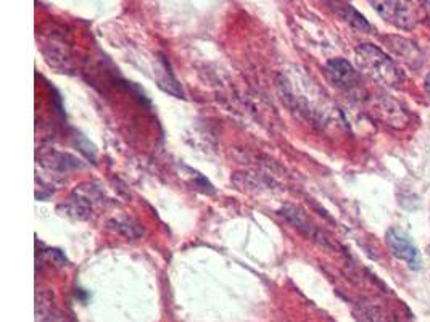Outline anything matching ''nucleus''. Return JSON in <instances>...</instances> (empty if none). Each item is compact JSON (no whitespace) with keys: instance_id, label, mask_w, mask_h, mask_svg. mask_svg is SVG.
I'll use <instances>...</instances> for the list:
<instances>
[{"instance_id":"4","label":"nucleus","mask_w":430,"mask_h":322,"mask_svg":"<svg viewBox=\"0 0 430 322\" xmlns=\"http://www.w3.org/2000/svg\"><path fill=\"white\" fill-rule=\"evenodd\" d=\"M325 75H328L329 81L332 82L337 89L346 93H356L361 89V79L358 71L344 59H334L328 61V65H325Z\"/></svg>"},{"instance_id":"6","label":"nucleus","mask_w":430,"mask_h":322,"mask_svg":"<svg viewBox=\"0 0 430 322\" xmlns=\"http://www.w3.org/2000/svg\"><path fill=\"white\" fill-rule=\"evenodd\" d=\"M426 89H427L429 95H430V75L426 77Z\"/></svg>"},{"instance_id":"1","label":"nucleus","mask_w":430,"mask_h":322,"mask_svg":"<svg viewBox=\"0 0 430 322\" xmlns=\"http://www.w3.org/2000/svg\"><path fill=\"white\" fill-rule=\"evenodd\" d=\"M356 63L360 70L383 86L397 87L403 82V75L397 68L390 56L383 54L372 44H361L356 49Z\"/></svg>"},{"instance_id":"5","label":"nucleus","mask_w":430,"mask_h":322,"mask_svg":"<svg viewBox=\"0 0 430 322\" xmlns=\"http://www.w3.org/2000/svg\"><path fill=\"white\" fill-rule=\"evenodd\" d=\"M116 226H118L116 229L120 231L121 233H124V236H126V237L134 238V237H139L142 233V229L137 224L136 226H131V221H124V222L116 221Z\"/></svg>"},{"instance_id":"2","label":"nucleus","mask_w":430,"mask_h":322,"mask_svg":"<svg viewBox=\"0 0 430 322\" xmlns=\"http://www.w3.org/2000/svg\"><path fill=\"white\" fill-rule=\"evenodd\" d=\"M387 23L400 29H413L419 22L416 0H367Z\"/></svg>"},{"instance_id":"3","label":"nucleus","mask_w":430,"mask_h":322,"mask_svg":"<svg viewBox=\"0 0 430 322\" xmlns=\"http://www.w3.org/2000/svg\"><path fill=\"white\" fill-rule=\"evenodd\" d=\"M387 245L393 253V256L405 261L414 271H419L422 268L421 253H419L417 247L414 245V242L409 238L408 233L401 229L393 227V229L387 231Z\"/></svg>"}]
</instances>
